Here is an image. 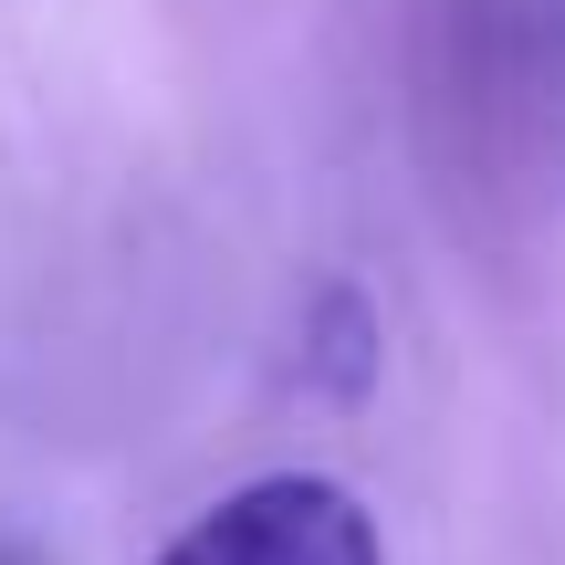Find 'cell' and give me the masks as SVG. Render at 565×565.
I'll list each match as a JSON object with an SVG mask.
<instances>
[{
	"label": "cell",
	"instance_id": "3957f363",
	"mask_svg": "<svg viewBox=\"0 0 565 565\" xmlns=\"http://www.w3.org/2000/svg\"><path fill=\"white\" fill-rule=\"evenodd\" d=\"M0 565H11V555H0Z\"/></svg>",
	"mask_w": 565,
	"mask_h": 565
},
{
	"label": "cell",
	"instance_id": "7a4b0ae2",
	"mask_svg": "<svg viewBox=\"0 0 565 565\" xmlns=\"http://www.w3.org/2000/svg\"><path fill=\"white\" fill-rule=\"evenodd\" d=\"M303 366H315L324 398H345V408L377 387V303H366L356 282H324L315 294V345H303Z\"/></svg>",
	"mask_w": 565,
	"mask_h": 565
},
{
	"label": "cell",
	"instance_id": "6da1fadb",
	"mask_svg": "<svg viewBox=\"0 0 565 565\" xmlns=\"http://www.w3.org/2000/svg\"><path fill=\"white\" fill-rule=\"evenodd\" d=\"M147 565H387V524L335 471H252L200 503Z\"/></svg>",
	"mask_w": 565,
	"mask_h": 565
}]
</instances>
